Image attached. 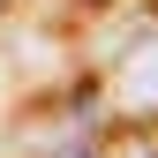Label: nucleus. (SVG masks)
Wrapping results in <instances>:
<instances>
[{
	"label": "nucleus",
	"mask_w": 158,
	"mask_h": 158,
	"mask_svg": "<svg viewBox=\"0 0 158 158\" xmlns=\"http://www.w3.org/2000/svg\"><path fill=\"white\" fill-rule=\"evenodd\" d=\"M113 90H121V106H135V113H151V106H158V30L121 60V83H113Z\"/></svg>",
	"instance_id": "nucleus-1"
},
{
	"label": "nucleus",
	"mask_w": 158,
	"mask_h": 158,
	"mask_svg": "<svg viewBox=\"0 0 158 158\" xmlns=\"http://www.w3.org/2000/svg\"><path fill=\"white\" fill-rule=\"evenodd\" d=\"M121 158H158V151H143V143H135V151H121Z\"/></svg>",
	"instance_id": "nucleus-2"
}]
</instances>
